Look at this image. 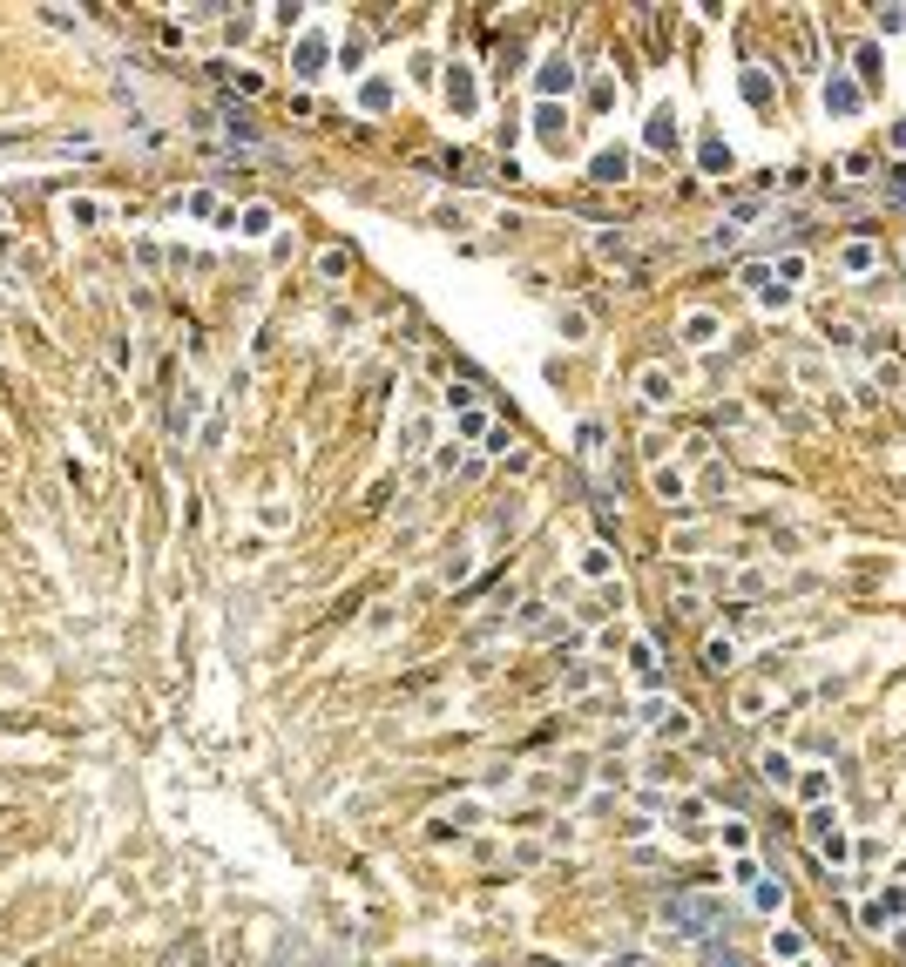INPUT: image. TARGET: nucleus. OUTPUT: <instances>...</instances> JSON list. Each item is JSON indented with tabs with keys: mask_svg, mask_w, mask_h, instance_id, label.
<instances>
[{
	"mask_svg": "<svg viewBox=\"0 0 906 967\" xmlns=\"http://www.w3.org/2000/svg\"><path fill=\"white\" fill-rule=\"evenodd\" d=\"M900 906H906L900 893H879V900H866V913H859V920H866V927H886L893 913H900Z\"/></svg>",
	"mask_w": 906,
	"mask_h": 967,
	"instance_id": "2",
	"label": "nucleus"
},
{
	"mask_svg": "<svg viewBox=\"0 0 906 967\" xmlns=\"http://www.w3.org/2000/svg\"><path fill=\"white\" fill-rule=\"evenodd\" d=\"M670 913H676V927H683V934H704V927H717V900H704V893H697V900H676Z\"/></svg>",
	"mask_w": 906,
	"mask_h": 967,
	"instance_id": "1",
	"label": "nucleus"
}]
</instances>
